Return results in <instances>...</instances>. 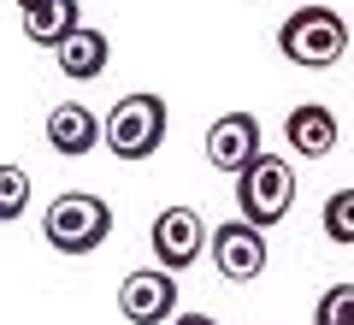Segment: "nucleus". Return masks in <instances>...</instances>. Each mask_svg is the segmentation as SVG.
<instances>
[{
  "label": "nucleus",
  "instance_id": "nucleus-1",
  "mask_svg": "<svg viewBox=\"0 0 354 325\" xmlns=\"http://www.w3.org/2000/svg\"><path fill=\"white\" fill-rule=\"evenodd\" d=\"M278 48L290 65H301V71H325V65H337L342 53H348V24H342L337 6H295L290 18H283L278 30Z\"/></svg>",
  "mask_w": 354,
  "mask_h": 325
},
{
  "label": "nucleus",
  "instance_id": "nucleus-2",
  "mask_svg": "<svg viewBox=\"0 0 354 325\" xmlns=\"http://www.w3.org/2000/svg\"><path fill=\"white\" fill-rule=\"evenodd\" d=\"M41 231H48V243L59 254L83 261V254H95L106 237H113V207H106L101 195H88V189H71V195H53L48 201Z\"/></svg>",
  "mask_w": 354,
  "mask_h": 325
},
{
  "label": "nucleus",
  "instance_id": "nucleus-3",
  "mask_svg": "<svg viewBox=\"0 0 354 325\" xmlns=\"http://www.w3.org/2000/svg\"><path fill=\"white\" fill-rule=\"evenodd\" d=\"M101 142L113 148V160H153V154H160V142H165V100L153 95V89L124 95L113 113H106Z\"/></svg>",
  "mask_w": 354,
  "mask_h": 325
},
{
  "label": "nucleus",
  "instance_id": "nucleus-4",
  "mask_svg": "<svg viewBox=\"0 0 354 325\" xmlns=\"http://www.w3.org/2000/svg\"><path fill=\"white\" fill-rule=\"evenodd\" d=\"M290 201H295V172L283 154H260L236 172V207L254 231H272L290 213Z\"/></svg>",
  "mask_w": 354,
  "mask_h": 325
},
{
  "label": "nucleus",
  "instance_id": "nucleus-5",
  "mask_svg": "<svg viewBox=\"0 0 354 325\" xmlns=\"http://www.w3.org/2000/svg\"><path fill=\"white\" fill-rule=\"evenodd\" d=\"M148 243H153V261L177 278L183 266L201 261V249H207V219H201L195 207H160V213H153Z\"/></svg>",
  "mask_w": 354,
  "mask_h": 325
},
{
  "label": "nucleus",
  "instance_id": "nucleus-6",
  "mask_svg": "<svg viewBox=\"0 0 354 325\" xmlns=\"http://www.w3.org/2000/svg\"><path fill=\"white\" fill-rule=\"evenodd\" d=\"M118 313H124L130 325L177 319V278L165 272V266H136V272H124V284H118Z\"/></svg>",
  "mask_w": 354,
  "mask_h": 325
},
{
  "label": "nucleus",
  "instance_id": "nucleus-7",
  "mask_svg": "<svg viewBox=\"0 0 354 325\" xmlns=\"http://www.w3.org/2000/svg\"><path fill=\"white\" fill-rule=\"evenodd\" d=\"M266 231H254L248 219H225V225H213V266L218 278H230V284H248V278L266 272Z\"/></svg>",
  "mask_w": 354,
  "mask_h": 325
},
{
  "label": "nucleus",
  "instance_id": "nucleus-8",
  "mask_svg": "<svg viewBox=\"0 0 354 325\" xmlns=\"http://www.w3.org/2000/svg\"><path fill=\"white\" fill-rule=\"evenodd\" d=\"M260 118L254 113H225L213 118V130H207V160L218 166V172H242L248 160H260Z\"/></svg>",
  "mask_w": 354,
  "mask_h": 325
},
{
  "label": "nucleus",
  "instance_id": "nucleus-9",
  "mask_svg": "<svg viewBox=\"0 0 354 325\" xmlns=\"http://www.w3.org/2000/svg\"><path fill=\"white\" fill-rule=\"evenodd\" d=\"M283 137H290V148L301 154V160H325V154L337 148L342 125H337V113H330L325 100H301V107H290V118H283Z\"/></svg>",
  "mask_w": 354,
  "mask_h": 325
},
{
  "label": "nucleus",
  "instance_id": "nucleus-10",
  "mask_svg": "<svg viewBox=\"0 0 354 325\" xmlns=\"http://www.w3.org/2000/svg\"><path fill=\"white\" fill-rule=\"evenodd\" d=\"M95 142H101V118L88 113V107L59 100V107L48 113V148H53V154H65V160H83Z\"/></svg>",
  "mask_w": 354,
  "mask_h": 325
},
{
  "label": "nucleus",
  "instance_id": "nucleus-11",
  "mask_svg": "<svg viewBox=\"0 0 354 325\" xmlns=\"http://www.w3.org/2000/svg\"><path fill=\"white\" fill-rule=\"evenodd\" d=\"M83 30V6L77 0H41V6H24V36L36 48H65V42Z\"/></svg>",
  "mask_w": 354,
  "mask_h": 325
},
{
  "label": "nucleus",
  "instance_id": "nucleus-12",
  "mask_svg": "<svg viewBox=\"0 0 354 325\" xmlns=\"http://www.w3.org/2000/svg\"><path fill=\"white\" fill-rule=\"evenodd\" d=\"M106 53H113V48H106L101 30H77L65 48H53V60H59L65 77H77V83H95V77L106 71Z\"/></svg>",
  "mask_w": 354,
  "mask_h": 325
},
{
  "label": "nucleus",
  "instance_id": "nucleus-13",
  "mask_svg": "<svg viewBox=\"0 0 354 325\" xmlns=\"http://www.w3.org/2000/svg\"><path fill=\"white\" fill-rule=\"evenodd\" d=\"M24 207H30V172L24 166H0V225L24 219Z\"/></svg>",
  "mask_w": 354,
  "mask_h": 325
},
{
  "label": "nucleus",
  "instance_id": "nucleus-14",
  "mask_svg": "<svg viewBox=\"0 0 354 325\" xmlns=\"http://www.w3.org/2000/svg\"><path fill=\"white\" fill-rule=\"evenodd\" d=\"M319 219H325V237L348 249V243H354V189H337V195L325 201V213H319Z\"/></svg>",
  "mask_w": 354,
  "mask_h": 325
},
{
  "label": "nucleus",
  "instance_id": "nucleus-15",
  "mask_svg": "<svg viewBox=\"0 0 354 325\" xmlns=\"http://www.w3.org/2000/svg\"><path fill=\"white\" fill-rule=\"evenodd\" d=\"M313 325H354V284H330L313 308Z\"/></svg>",
  "mask_w": 354,
  "mask_h": 325
},
{
  "label": "nucleus",
  "instance_id": "nucleus-16",
  "mask_svg": "<svg viewBox=\"0 0 354 325\" xmlns=\"http://www.w3.org/2000/svg\"><path fill=\"white\" fill-rule=\"evenodd\" d=\"M171 325H218V319H207V313H177Z\"/></svg>",
  "mask_w": 354,
  "mask_h": 325
},
{
  "label": "nucleus",
  "instance_id": "nucleus-17",
  "mask_svg": "<svg viewBox=\"0 0 354 325\" xmlns=\"http://www.w3.org/2000/svg\"><path fill=\"white\" fill-rule=\"evenodd\" d=\"M18 6H41V0H18Z\"/></svg>",
  "mask_w": 354,
  "mask_h": 325
}]
</instances>
